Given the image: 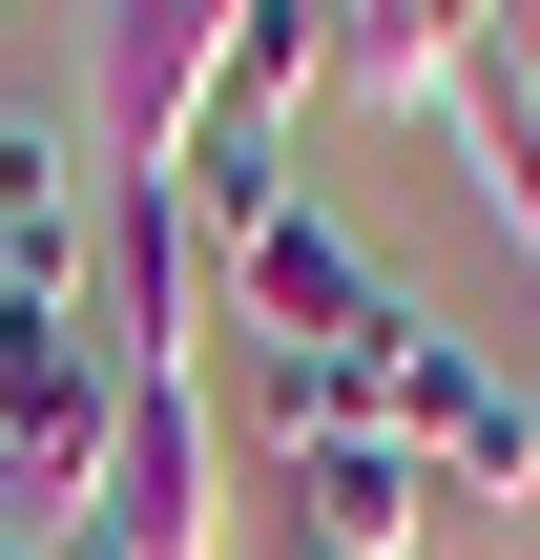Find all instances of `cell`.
I'll return each mask as SVG.
<instances>
[{
  "instance_id": "obj_8",
  "label": "cell",
  "mask_w": 540,
  "mask_h": 560,
  "mask_svg": "<svg viewBox=\"0 0 540 560\" xmlns=\"http://www.w3.org/2000/svg\"><path fill=\"white\" fill-rule=\"evenodd\" d=\"M0 560H62V520H0Z\"/></svg>"
},
{
  "instance_id": "obj_7",
  "label": "cell",
  "mask_w": 540,
  "mask_h": 560,
  "mask_svg": "<svg viewBox=\"0 0 540 560\" xmlns=\"http://www.w3.org/2000/svg\"><path fill=\"white\" fill-rule=\"evenodd\" d=\"M437 145H458V187H479V208H499V229L540 249V42H520V21H499V42L458 62V104H437Z\"/></svg>"
},
{
  "instance_id": "obj_1",
  "label": "cell",
  "mask_w": 540,
  "mask_h": 560,
  "mask_svg": "<svg viewBox=\"0 0 540 560\" xmlns=\"http://www.w3.org/2000/svg\"><path fill=\"white\" fill-rule=\"evenodd\" d=\"M62 560H229V395L208 374H125V436H104Z\"/></svg>"
},
{
  "instance_id": "obj_3",
  "label": "cell",
  "mask_w": 540,
  "mask_h": 560,
  "mask_svg": "<svg viewBox=\"0 0 540 560\" xmlns=\"http://www.w3.org/2000/svg\"><path fill=\"white\" fill-rule=\"evenodd\" d=\"M0 270L42 312H104V208H83V125L62 104H0Z\"/></svg>"
},
{
  "instance_id": "obj_4",
  "label": "cell",
  "mask_w": 540,
  "mask_h": 560,
  "mask_svg": "<svg viewBox=\"0 0 540 560\" xmlns=\"http://www.w3.org/2000/svg\"><path fill=\"white\" fill-rule=\"evenodd\" d=\"M187 291H208V208L187 187H104V353L187 374Z\"/></svg>"
},
{
  "instance_id": "obj_2",
  "label": "cell",
  "mask_w": 540,
  "mask_h": 560,
  "mask_svg": "<svg viewBox=\"0 0 540 560\" xmlns=\"http://www.w3.org/2000/svg\"><path fill=\"white\" fill-rule=\"evenodd\" d=\"M208 249H229V332H250V353H354V332L395 312V270L354 249V208H333V187H271V208H250V229H208Z\"/></svg>"
},
{
  "instance_id": "obj_6",
  "label": "cell",
  "mask_w": 540,
  "mask_h": 560,
  "mask_svg": "<svg viewBox=\"0 0 540 560\" xmlns=\"http://www.w3.org/2000/svg\"><path fill=\"white\" fill-rule=\"evenodd\" d=\"M499 42V0H333V104H458V62Z\"/></svg>"
},
{
  "instance_id": "obj_10",
  "label": "cell",
  "mask_w": 540,
  "mask_h": 560,
  "mask_svg": "<svg viewBox=\"0 0 540 560\" xmlns=\"http://www.w3.org/2000/svg\"><path fill=\"white\" fill-rule=\"evenodd\" d=\"M271 560H312V540H271Z\"/></svg>"
},
{
  "instance_id": "obj_5",
  "label": "cell",
  "mask_w": 540,
  "mask_h": 560,
  "mask_svg": "<svg viewBox=\"0 0 540 560\" xmlns=\"http://www.w3.org/2000/svg\"><path fill=\"white\" fill-rule=\"evenodd\" d=\"M437 520H458V499H437V457H395V436H312V457H291V540L312 560H416Z\"/></svg>"
},
{
  "instance_id": "obj_9",
  "label": "cell",
  "mask_w": 540,
  "mask_h": 560,
  "mask_svg": "<svg viewBox=\"0 0 540 560\" xmlns=\"http://www.w3.org/2000/svg\"><path fill=\"white\" fill-rule=\"evenodd\" d=\"M21 312H42V291H21V270H0V332H21Z\"/></svg>"
}]
</instances>
